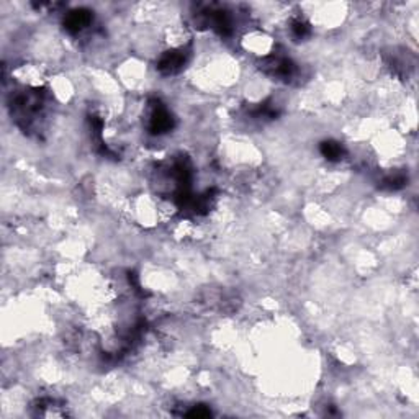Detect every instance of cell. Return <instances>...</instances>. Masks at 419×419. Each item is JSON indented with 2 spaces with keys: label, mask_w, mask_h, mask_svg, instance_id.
Here are the masks:
<instances>
[{
  "label": "cell",
  "mask_w": 419,
  "mask_h": 419,
  "mask_svg": "<svg viewBox=\"0 0 419 419\" xmlns=\"http://www.w3.org/2000/svg\"><path fill=\"white\" fill-rule=\"evenodd\" d=\"M242 46L246 51H251L252 54L262 56V58H269L272 54L274 41L272 38L262 31H251L247 33L242 40Z\"/></svg>",
  "instance_id": "1"
}]
</instances>
